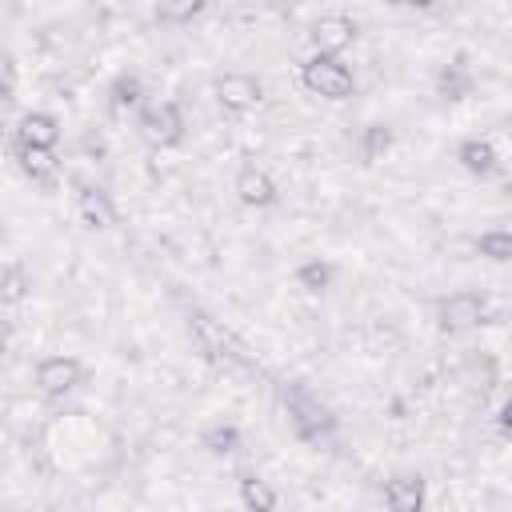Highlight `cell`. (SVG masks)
Returning <instances> with one entry per match:
<instances>
[{
  "label": "cell",
  "mask_w": 512,
  "mask_h": 512,
  "mask_svg": "<svg viewBox=\"0 0 512 512\" xmlns=\"http://www.w3.org/2000/svg\"><path fill=\"white\" fill-rule=\"evenodd\" d=\"M300 80L308 92H316L324 100H344V96H352V84H356L352 68L340 56H320V52L300 64Z\"/></svg>",
  "instance_id": "6da1fadb"
},
{
  "label": "cell",
  "mask_w": 512,
  "mask_h": 512,
  "mask_svg": "<svg viewBox=\"0 0 512 512\" xmlns=\"http://www.w3.org/2000/svg\"><path fill=\"white\" fill-rule=\"evenodd\" d=\"M144 144L152 148H172L184 140V112L176 100H156V104H144L140 108V120H136Z\"/></svg>",
  "instance_id": "7a4b0ae2"
},
{
  "label": "cell",
  "mask_w": 512,
  "mask_h": 512,
  "mask_svg": "<svg viewBox=\"0 0 512 512\" xmlns=\"http://www.w3.org/2000/svg\"><path fill=\"white\" fill-rule=\"evenodd\" d=\"M260 96H264V88H260V80H256L252 72H224V76L216 80V100H220V108L232 112V116L252 112V108L260 104Z\"/></svg>",
  "instance_id": "3957f363"
},
{
  "label": "cell",
  "mask_w": 512,
  "mask_h": 512,
  "mask_svg": "<svg viewBox=\"0 0 512 512\" xmlns=\"http://www.w3.org/2000/svg\"><path fill=\"white\" fill-rule=\"evenodd\" d=\"M308 36H312V44H316L320 56H340L356 40V24H352L348 12H324V16L312 20V32Z\"/></svg>",
  "instance_id": "277c9868"
},
{
  "label": "cell",
  "mask_w": 512,
  "mask_h": 512,
  "mask_svg": "<svg viewBox=\"0 0 512 512\" xmlns=\"http://www.w3.org/2000/svg\"><path fill=\"white\" fill-rule=\"evenodd\" d=\"M436 320L448 328V332H460V328H476L484 320V296L480 292H448L436 308Z\"/></svg>",
  "instance_id": "5b68a950"
},
{
  "label": "cell",
  "mask_w": 512,
  "mask_h": 512,
  "mask_svg": "<svg viewBox=\"0 0 512 512\" xmlns=\"http://www.w3.org/2000/svg\"><path fill=\"white\" fill-rule=\"evenodd\" d=\"M80 384V360L68 356V352H56V356H44L36 364V388L48 392V396H64Z\"/></svg>",
  "instance_id": "8992f818"
},
{
  "label": "cell",
  "mask_w": 512,
  "mask_h": 512,
  "mask_svg": "<svg viewBox=\"0 0 512 512\" xmlns=\"http://www.w3.org/2000/svg\"><path fill=\"white\" fill-rule=\"evenodd\" d=\"M236 196L248 204V208H268V204H276V180H272V172L268 168H256V164H244L240 172H236Z\"/></svg>",
  "instance_id": "52a82bcc"
},
{
  "label": "cell",
  "mask_w": 512,
  "mask_h": 512,
  "mask_svg": "<svg viewBox=\"0 0 512 512\" xmlns=\"http://www.w3.org/2000/svg\"><path fill=\"white\" fill-rule=\"evenodd\" d=\"M76 212L88 228H112L116 224V204L108 200L104 188H92V184H80L76 188Z\"/></svg>",
  "instance_id": "ba28073f"
},
{
  "label": "cell",
  "mask_w": 512,
  "mask_h": 512,
  "mask_svg": "<svg viewBox=\"0 0 512 512\" xmlns=\"http://www.w3.org/2000/svg\"><path fill=\"white\" fill-rule=\"evenodd\" d=\"M388 512H424V480L420 476H392L384 484Z\"/></svg>",
  "instance_id": "9c48e42d"
},
{
  "label": "cell",
  "mask_w": 512,
  "mask_h": 512,
  "mask_svg": "<svg viewBox=\"0 0 512 512\" xmlns=\"http://www.w3.org/2000/svg\"><path fill=\"white\" fill-rule=\"evenodd\" d=\"M60 140V124L48 112H24L20 128H16V144H32V148H56Z\"/></svg>",
  "instance_id": "30bf717a"
},
{
  "label": "cell",
  "mask_w": 512,
  "mask_h": 512,
  "mask_svg": "<svg viewBox=\"0 0 512 512\" xmlns=\"http://www.w3.org/2000/svg\"><path fill=\"white\" fill-rule=\"evenodd\" d=\"M12 152H16V160H20V168H24V176H28V180H36V184H48V180H56V172H60V160H56V152H52V148L12 144Z\"/></svg>",
  "instance_id": "8fae6325"
},
{
  "label": "cell",
  "mask_w": 512,
  "mask_h": 512,
  "mask_svg": "<svg viewBox=\"0 0 512 512\" xmlns=\"http://www.w3.org/2000/svg\"><path fill=\"white\" fill-rule=\"evenodd\" d=\"M292 424H296V432H300L304 440H320V432H328V428H332V416H328V408H324V404H316V400L300 396V400H296V408H292Z\"/></svg>",
  "instance_id": "7c38bea8"
},
{
  "label": "cell",
  "mask_w": 512,
  "mask_h": 512,
  "mask_svg": "<svg viewBox=\"0 0 512 512\" xmlns=\"http://www.w3.org/2000/svg\"><path fill=\"white\" fill-rule=\"evenodd\" d=\"M456 160L468 168V172H476V176H488L492 168H496V148H492V140H484V136H468V140H460V148H456Z\"/></svg>",
  "instance_id": "4fadbf2b"
},
{
  "label": "cell",
  "mask_w": 512,
  "mask_h": 512,
  "mask_svg": "<svg viewBox=\"0 0 512 512\" xmlns=\"http://www.w3.org/2000/svg\"><path fill=\"white\" fill-rule=\"evenodd\" d=\"M240 504H244V512H276V488L256 472H244L240 476Z\"/></svg>",
  "instance_id": "5bb4252c"
},
{
  "label": "cell",
  "mask_w": 512,
  "mask_h": 512,
  "mask_svg": "<svg viewBox=\"0 0 512 512\" xmlns=\"http://www.w3.org/2000/svg\"><path fill=\"white\" fill-rule=\"evenodd\" d=\"M112 108H120V112H128V108H140L144 104V84H140V76L136 72H120L116 80H112Z\"/></svg>",
  "instance_id": "9a60e30c"
},
{
  "label": "cell",
  "mask_w": 512,
  "mask_h": 512,
  "mask_svg": "<svg viewBox=\"0 0 512 512\" xmlns=\"http://www.w3.org/2000/svg\"><path fill=\"white\" fill-rule=\"evenodd\" d=\"M296 284H300L304 292H324V288L332 284V264H328V260H320V256L304 260V264L296 268Z\"/></svg>",
  "instance_id": "2e32d148"
},
{
  "label": "cell",
  "mask_w": 512,
  "mask_h": 512,
  "mask_svg": "<svg viewBox=\"0 0 512 512\" xmlns=\"http://www.w3.org/2000/svg\"><path fill=\"white\" fill-rule=\"evenodd\" d=\"M476 252L488 260H512V232L508 228H488L476 236Z\"/></svg>",
  "instance_id": "e0dca14e"
},
{
  "label": "cell",
  "mask_w": 512,
  "mask_h": 512,
  "mask_svg": "<svg viewBox=\"0 0 512 512\" xmlns=\"http://www.w3.org/2000/svg\"><path fill=\"white\" fill-rule=\"evenodd\" d=\"M204 448L216 452V456L236 452V448H240V428H236V424H212V428L204 432Z\"/></svg>",
  "instance_id": "ac0fdd59"
},
{
  "label": "cell",
  "mask_w": 512,
  "mask_h": 512,
  "mask_svg": "<svg viewBox=\"0 0 512 512\" xmlns=\"http://www.w3.org/2000/svg\"><path fill=\"white\" fill-rule=\"evenodd\" d=\"M388 144H392V132H388L384 124H372V128L364 132V156H368V160H376L380 152H388Z\"/></svg>",
  "instance_id": "d6986e66"
},
{
  "label": "cell",
  "mask_w": 512,
  "mask_h": 512,
  "mask_svg": "<svg viewBox=\"0 0 512 512\" xmlns=\"http://www.w3.org/2000/svg\"><path fill=\"white\" fill-rule=\"evenodd\" d=\"M200 8H204V4H196V0H184V4H160L156 16H160V20H192Z\"/></svg>",
  "instance_id": "ffe728a7"
},
{
  "label": "cell",
  "mask_w": 512,
  "mask_h": 512,
  "mask_svg": "<svg viewBox=\"0 0 512 512\" xmlns=\"http://www.w3.org/2000/svg\"><path fill=\"white\" fill-rule=\"evenodd\" d=\"M500 424H504V428H508V432H512V400H508V404H504V408H500Z\"/></svg>",
  "instance_id": "44dd1931"
}]
</instances>
